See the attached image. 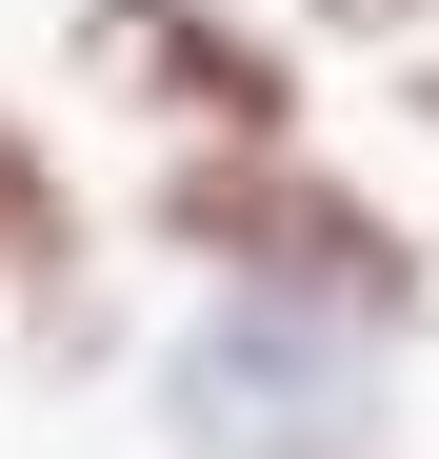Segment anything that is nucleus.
Returning a JSON list of instances; mask_svg holds the SVG:
<instances>
[{
	"mask_svg": "<svg viewBox=\"0 0 439 459\" xmlns=\"http://www.w3.org/2000/svg\"><path fill=\"white\" fill-rule=\"evenodd\" d=\"M0 340H21V379H140V320L100 280V200L40 100H0Z\"/></svg>",
	"mask_w": 439,
	"mask_h": 459,
	"instance_id": "obj_4",
	"label": "nucleus"
},
{
	"mask_svg": "<svg viewBox=\"0 0 439 459\" xmlns=\"http://www.w3.org/2000/svg\"><path fill=\"white\" fill-rule=\"evenodd\" d=\"M60 60L140 140H320V60L280 40V0H60Z\"/></svg>",
	"mask_w": 439,
	"mask_h": 459,
	"instance_id": "obj_3",
	"label": "nucleus"
},
{
	"mask_svg": "<svg viewBox=\"0 0 439 459\" xmlns=\"http://www.w3.org/2000/svg\"><path fill=\"white\" fill-rule=\"evenodd\" d=\"M400 340L300 320V299H180L140 340V420L160 459H400Z\"/></svg>",
	"mask_w": 439,
	"mask_h": 459,
	"instance_id": "obj_2",
	"label": "nucleus"
},
{
	"mask_svg": "<svg viewBox=\"0 0 439 459\" xmlns=\"http://www.w3.org/2000/svg\"><path fill=\"white\" fill-rule=\"evenodd\" d=\"M380 100H400V140L439 160V40H419V60H380Z\"/></svg>",
	"mask_w": 439,
	"mask_h": 459,
	"instance_id": "obj_6",
	"label": "nucleus"
},
{
	"mask_svg": "<svg viewBox=\"0 0 439 459\" xmlns=\"http://www.w3.org/2000/svg\"><path fill=\"white\" fill-rule=\"evenodd\" d=\"M120 240L160 260L180 299H300V320H359V340H439V240L419 200H380L320 140H160L120 200Z\"/></svg>",
	"mask_w": 439,
	"mask_h": 459,
	"instance_id": "obj_1",
	"label": "nucleus"
},
{
	"mask_svg": "<svg viewBox=\"0 0 439 459\" xmlns=\"http://www.w3.org/2000/svg\"><path fill=\"white\" fill-rule=\"evenodd\" d=\"M280 40H300V60H419L439 0H280Z\"/></svg>",
	"mask_w": 439,
	"mask_h": 459,
	"instance_id": "obj_5",
	"label": "nucleus"
}]
</instances>
